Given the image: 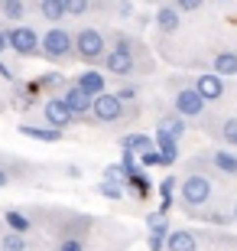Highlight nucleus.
<instances>
[{"label": "nucleus", "instance_id": "f257e3e1", "mask_svg": "<svg viewBox=\"0 0 237 251\" xmlns=\"http://www.w3.org/2000/svg\"><path fill=\"white\" fill-rule=\"evenodd\" d=\"M101 69H104L108 75L133 78V75H143V72L153 69V56H150V49H146L137 36H130V33H114V46L108 49Z\"/></svg>", "mask_w": 237, "mask_h": 251}, {"label": "nucleus", "instance_id": "f03ea898", "mask_svg": "<svg viewBox=\"0 0 237 251\" xmlns=\"http://www.w3.org/2000/svg\"><path fill=\"white\" fill-rule=\"evenodd\" d=\"M211 196H215V179L208 176V170H198V163L192 160L189 173H185L182 183H179V199H182V205L189 212H195V209L211 202Z\"/></svg>", "mask_w": 237, "mask_h": 251}, {"label": "nucleus", "instance_id": "7ed1b4c3", "mask_svg": "<svg viewBox=\"0 0 237 251\" xmlns=\"http://www.w3.org/2000/svg\"><path fill=\"white\" fill-rule=\"evenodd\" d=\"M169 98H172V111H179L182 118H189V121H198V118H205V98L198 95V88H195V82H169Z\"/></svg>", "mask_w": 237, "mask_h": 251}, {"label": "nucleus", "instance_id": "20e7f679", "mask_svg": "<svg viewBox=\"0 0 237 251\" xmlns=\"http://www.w3.org/2000/svg\"><path fill=\"white\" fill-rule=\"evenodd\" d=\"M108 36L94 26H85L75 33V56L85 65H104V56H108Z\"/></svg>", "mask_w": 237, "mask_h": 251}, {"label": "nucleus", "instance_id": "39448f33", "mask_svg": "<svg viewBox=\"0 0 237 251\" xmlns=\"http://www.w3.org/2000/svg\"><path fill=\"white\" fill-rule=\"evenodd\" d=\"M127 118H137V104H124L117 98V92H104L94 98V108H91V121L94 124H120Z\"/></svg>", "mask_w": 237, "mask_h": 251}, {"label": "nucleus", "instance_id": "423d86ee", "mask_svg": "<svg viewBox=\"0 0 237 251\" xmlns=\"http://www.w3.org/2000/svg\"><path fill=\"white\" fill-rule=\"evenodd\" d=\"M75 56V39L65 26H49L43 33V59L49 62H65Z\"/></svg>", "mask_w": 237, "mask_h": 251}, {"label": "nucleus", "instance_id": "0eeeda50", "mask_svg": "<svg viewBox=\"0 0 237 251\" xmlns=\"http://www.w3.org/2000/svg\"><path fill=\"white\" fill-rule=\"evenodd\" d=\"M10 52L20 56V59L43 56V33H36V29L26 26V23L10 26Z\"/></svg>", "mask_w": 237, "mask_h": 251}, {"label": "nucleus", "instance_id": "6e6552de", "mask_svg": "<svg viewBox=\"0 0 237 251\" xmlns=\"http://www.w3.org/2000/svg\"><path fill=\"white\" fill-rule=\"evenodd\" d=\"M75 118H78V114L68 108V101H65V98H46V101H43V121L52 124V127H59V130L72 127Z\"/></svg>", "mask_w": 237, "mask_h": 251}, {"label": "nucleus", "instance_id": "1a4fd4ad", "mask_svg": "<svg viewBox=\"0 0 237 251\" xmlns=\"http://www.w3.org/2000/svg\"><path fill=\"white\" fill-rule=\"evenodd\" d=\"M185 130H189V118H182L179 111H163L156 118V134H163V137L182 140Z\"/></svg>", "mask_w": 237, "mask_h": 251}, {"label": "nucleus", "instance_id": "9d476101", "mask_svg": "<svg viewBox=\"0 0 237 251\" xmlns=\"http://www.w3.org/2000/svg\"><path fill=\"white\" fill-rule=\"evenodd\" d=\"M195 88H198V95L205 98V101H221L224 92H228L224 75H218V72H201L198 78H195Z\"/></svg>", "mask_w": 237, "mask_h": 251}, {"label": "nucleus", "instance_id": "9b49d317", "mask_svg": "<svg viewBox=\"0 0 237 251\" xmlns=\"http://www.w3.org/2000/svg\"><path fill=\"white\" fill-rule=\"evenodd\" d=\"M156 29L163 33V36H172V33H179L182 29V10H175L172 3H163V7L156 10Z\"/></svg>", "mask_w": 237, "mask_h": 251}, {"label": "nucleus", "instance_id": "f8f14e48", "mask_svg": "<svg viewBox=\"0 0 237 251\" xmlns=\"http://www.w3.org/2000/svg\"><path fill=\"white\" fill-rule=\"evenodd\" d=\"M65 101H68V108H72L75 114H78V118H88V114H91V108H94V98L88 92H85V88H78V85H68V88H65V95H62Z\"/></svg>", "mask_w": 237, "mask_h": 251}, {"label": "nucleus", "instance_id": "ddd939ff", "mask_svg": "<svg viewBox=\"0 0 237 251\" xmlns=\"http://www.w3.org/2000/svg\"><path fill=\"white\" fill-rule=\"evenodd\" d=\"M75 85H78V88H85L91 98H98V95L108 92V78H104V72H101V69H85V72H78Z\"/></svg>", "mask_w": 237, "mask_h": 251}, {"label": "nucleus", "instance_id": "4468645a", "mask_svg": "<svg viewBox=\"0 0 237 251\" xmlns=\"http://www.w3.org/2000/svg\"><path fill=\"white\" fill-rule=\"evenodd\" d=\"M166 251H198V235L189 228H175L166 238Z\"/></svg>", "mask_w": 237, "mask_h": 251}, {"label": "nucleus", "instance_id": "2eb2a0df", "mask_svg": "<svg viewBox=\"0 0 237 251\" xmlns=\"http://www.w3.org/2000/svg\"><path fill=\"white\" fill-rule=\"evenodd\" d=\"M20 134L23 137H33V140H43V144H55V140H62V130L52 127V124H20Z\"/></svg>", "mask_w": 237, "mask_h": 251}, {"label": "nucleus", "instance_id": "dca6fc26", "mask_svg": "<svg viewBox=\"0 0 237 251\" xmlns=\"http://www.w3.org/2000/svg\"><path fill=\"white\" fill-rule=\"evenodd\" d=\"M211 134H215L224 147H237V114H224V118L215 124Z\"/></svg>", "mask_w": 237, "mask_h": 251}, {"label": "nucleus", "instance_id": "f3484780", "mask_svg": "<svg viewBox=\"0 0 237 251\" xmlns=\"http://www.w3.org/2000/svg\"><path fill=\"white\" fill-rule=\"evenodd\" d=\"M208 157V163L218 173H224V176H237V157L231 153V150H211V153H205Z\"/></svg>", "mask_w": 237, "mask_h": 251}, {"label": "nucleus", "instance_id": "a211bd4d", "mask_svg": "<svg viewBox=\"0 0 237 251\" xmlns=\"http://www.w3.org/2000/svg\"><path fill=\"white\" fill-rule=\"evenodd\" d=\"M211 72L218 75H237V52L234 49H221V52H215V59H211Z\"/></svg>", "mask_w": 237, "mask_h": 251}, {"label": "nucleus", "instance_id": "6ab92c4d", "mask_svg": "<svg viewBox=\"0 0 237 251\" xmlns=\"http://www.w3.org/2000/svg\"><path fill=\"white\" fill-rule=\"evenodd\" d=\"M156 147V137H146V134H124L120 137V150H130V153H146V150Z\"/></svg>", "mask_w": 237, "mask_h": 251}, {"label": "nucleus", "instance_id": "aec40b11", "mask_svg": "<svg viewBox=\"0 0 237 251\" xmlns=\"http://www.w3.org/2000/svg\"><path fill=\"white\" fill-rule=\"evenodd\" d=\"M39 17L46 20V23H52V26H59V23L68 17V10H65L62 0H43V3H39Z\"/></svg>", "mask_w": 237, "mask_h": 251}, {"label": "nucleus", "instance_id": "412c9836", "mask_svg": "<svg viewBox=\"0 0 237 251\" xmlns=\"http://www.w3.org/2000/svg\"><path fill=\"white\" fill-rule=\"evenodd\" d=\"M156 147H159V153H163L166 167H172L175 160H179V140H172V137H163V134H156Z\"/></svg>", "mask_w": 237, "mask_h": 251}, {"label": "nucleus", "instance_id": "4be33fe9", "mask_svg": "<svg viewBox=\"0 0 237 251\" xmlns=\"http://www.w3.org/2000/svg\"><path fill=\"white\" fill-rule=\"evenodd\" d=\"M127 189L137 196V199H146V196H150V189H153V186H150V179L143 176V167H140L137 173H130V176H127Z\"/></svg>", "mask_w": 237, "mask_h": 251}, {"label": "nucleus", "instance_id": "5701e85b", "mask_svg": "<svg viewBox=\"0 0 237 251\" xmlns=\"http://www.w3.org/2000/svg\"><path fill=\"white\" fill-rule=\"evenodd\" d=\"M3 222H7L10 228H13V232H23V235H26L29 228H33V222H29V215H23L20 209H7V212H3Z\"/></svg>", "mask_w": 237, "mask_h": 251}, {"label": "nucleus", "instance_id": "b1692460", "mask_svg": "<svg viewBox=\"0 0 237 251\" xmlns=\"http://www.w3.org/2000/svg\"><path fill=\"white\" fill-rule=\"evenodd\" d=\"M124 183H117V179H101L98 183V193L104 196V199H110V202H120V199H124Z\"/></svg>", "mask_w": 237, "mask_h": 251}, {"label": "nucleus", "instance_id": "393cba45", "mask_svg": "<svg viewBox=\"0 0 237 251\" xmlns=\"http://www.w3.org/2000/svg\"><path fill=\"white\" fill-rule=\"evenodd\" d=\"M0 13L7 20H23L26 17V0H3L0 3Z\"/></svg>", "mask_w": 237, "mask_h": 251}, {"label": "nucleus", "instance_id": "a878e982", "mask_svg": "<svg viewBox=\"0 0 237 251\" xmlns=\"http://www.w3.org/2000/svg\"><path fill=\"white\" fill-rule=\"evenodd\" d=\"M0 251H26V238H23V232H13V228H10V232L0 238Z\"/></svg>", "mask_w": 237, "mask_h": 251}, {"label": "nucleus", "instance_id": "bb28decb", "mask_svg": "<svg viewBox=\"0 0 237 251\" xmlns=\"http://www.w3.org/2000/svg\"><path fill=\"white\" fill-rule=\"evenodd\" d=\"M117 98L124 104H137V98H140V85L137 82H124V85H117Z\"/></svg>", "mask_w": 237, "mask_h": 251}, {"label": "nucleus", "instance_id": "cd10ccee", "mask_svg": "<svg viewBox=\"0 0 237 251\" xmlns=\"http://www.w3.org/2000/svg\"><path fill=\"white\" fill-rule=\"evenodd\" d=\"M62 3L68 10V17H85V13L94 10V0H62Z\"/></svg>", "mask_w": 237, "mask_h": 251}, {"label": "nucleus", "instance_id": "c85d7f7f", "mask_svg": "<svg viewBox=\"0 0 237 251\" xmlns=\"http://www.w3.org/2000/svg\"><path fill=\"white\" fill-rule=\"evenodd\" d=\"M179 186V179L175 176H166L163 183H159V199H163V212L166 209H169V205H172V189Z\"/></svg>", "mask_w": 237, "mask_h": 251}, {"label": "nucleus", "instance_id": "c756f323", "mask_svg": "<svg viewBox=\"0 0 237 251\" xmlns=\"http://www.w3.org/2000/svg\"><path fill=\"white\" fill-rule=\"evenodd\" d=\"M146 228H150V232H169V219H166L163 209L146 215Z\"/></svg>", "mask_w": 237, "mask_h": 251}, {"label": "nucleus", "instance_id": "7c9ffc66", "mask_svg": "<svg viewBox=\"0 0 237 251\" xmlns=\"http://www.w3.org/2000/svg\"><path fill=\"white\" fill-rule=\"evenodd\" d=\"M140 167H166V160H163V153H159V147H153V150H146V153H140Z\"/></svg>", "mask_w": 237, "mask_h": 251}, {"label": "nucleus", "instance_id": "2f4dec72", "mask_svg": "<svg viewBox=\"0 0 237 251\" xmlns=\"http://www.w3.org/2000/svg\"><path fill=\"white\" fill-rule=\"evenodd\" d=\"M175 10H182V13H198L205 7V0H169Z\"/></svg>", "mask_w": 237, "mask_h": 251}, {"label": "nucleus", "instance_id": "473e14b6", "mask_svg": "<svg viewBox=\"0 0 237 251\" xmlns=\"http://www.w3.org/2000/svg\"><path fill=\"white\" fill-rule=\"evenodd\" d=\"M166 238H169V232H150L146 248H150V251H166Z\"/></svg>", "mask_w": 237, "mask_h": 251}, {"label": "nucleus", "instance_id": "72a5a7b5", "mask_svg": "<svg viewBox=\"0 0 237 251\" xmlns=\"http://www.w3.org/2000/svg\"><path fill=\"white\" fill-rule=\"evenodd\" d=\"M114 7H117V17H120V20H130V17H133V13H137V10H133V3H130V0H117V3H114Z\"/></svg>", "mask_w": 237, "mask_h": 251}, {"label": "nucleus", "instance_id": "f704fd0d", "mask_svg": "<svg viewBox=\"0 0 237 251\" xmlns=\"http://www.w3.org/2000/svg\"><path fill=\"white\" fill-rule=\"evenodd\" d=\"M13 179H17V173H13V170H10L7 163H0V189H7L10 183H13Z\"/></svg>", "mask_w": 237, "mask_h": 251}, {"label": "nucleus", "instance_id": "c9c22d12", "mask_svg": "<svg viewBox=\"0 0 237 251\" xmlns=\"http://www.w3.org/2000/svg\"><path fill=\"white\" fill-rule=\"evenodd\" d=\"M198 219H205V222H211V225H228V222H234V219H228L224 212H208V215H198Z\"/></svg>", "mask_w": 237, "mask_h": 251}, {"label": "nucleus", "instance_id": "e433bc0d", "mask_svg": "<svg viewBox=\"0 0 237 251\" xmlns=\"http://www.w3.org/2000/svg\"><path fill=\"white\" fill-rule=\"evenodd\" d=\"M59 251H85V245L78 242V238H68V242H62V248Z\"/></svg>", "mask_w": 237, "mask_h": 251}, {"label": "nucleus", "instance_id": "4c0bfd02", "mask_svg": "<svg viewBox=\"0 0 237 251\" xmlns=\"http://www.w3.org/2000/svg\"><path fill=\"white\" fill-rule=\"evenodd\" d=\"M7 49H10V29H3V26H0V56H3Z\"/></svg>", "mask_w": 237, "mask_h": 251}, {"label": "nucleus", "instance_id": "58836bf2", "mask_svg": "<svg viewBox=\"0 0 237 251\" xmlns=\"http://www.w3.org/2000/svg\"><path fill=\"white\" fill-rule=\"evenodd\" d=\"M234 222H237V202H234Z\"/></svg>", "mask_w": 237, "mask_h": 251}, {"label": "nucleus", "instance_id": "ea45409f", "mask_svg": "<svg viewBox=\"0 0 237 251\" xmlns=\"http://www.w3.org/2000/svg\"><path fill=\"white\" fill-rule=\"evenodd\" d=\"M215 3H231V0H215Z\"/></svg>", "mask_w": 237, "mask_h": 251}, {"label": "nucleus", "instance_id": "a19ab883", "mask_svg": "<svg viewBox=\"0 0 237 251\" xmlns=\"http://www.w3.org/2000/svg\"><path fill=\"white\" fill-rule=\"evenodd\" d=\"M0 3H3V0H0Z\"/></svg>", "mask_w": 237, "mask_h": 251}, {"label": "nucleus", "instance_id": "79ce46f5", "mask_svg": "<svg viewBox=\"0 0 237 251\" xmlns=\"http://www.w3.org/2000/svg\"><path fill=\"white\" fill-rule=\"evenodd\" d=\"M39 3H43V0H39Z\"/></svg>", "mask_w": 237, "mask_h": 251}]
</instances>
